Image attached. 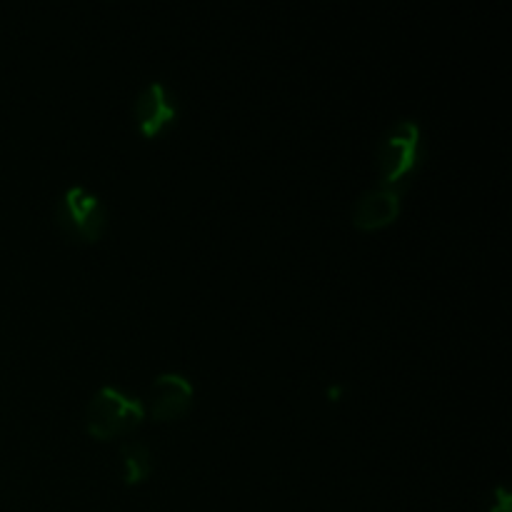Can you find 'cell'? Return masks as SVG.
<instances>
[{
    "mask_svg": "<svg viewBox=\"0 0 512 512\" xmlns=\"http://www.w3.org/2000/svg\"><path fill=\"white\" fill-rule=\"evenodd\" d=\"M193 383L185 375L163 373L150 385V415L158 423H170L188 413L193 405Z\"/></svg>",
    "mask_w": 512,
    "mask_h": 512,
    "instance_id": "5",
    "label": "cell"
},
{
    "mask_svg": "<svg viewBox=\"0 0 512 512\" xmlns=\"http://www.w3.org/2000/svg\"><path fill=\"white\" fill-rule=\"evenodd\" d=\"M400 203H403V190L378 185L358 198L353 208V225L358 230L388 228L390 223L398 220Z\"/></svg>",
    "mask_w": 512,
    "mask_h": 512,
    "instance_id": "6",
    "label": "cell"
},
{
    "mask_svg": "<svg viewBox=\"0 0 512 512\" xmlns=\"http://www.w3.org/2000/svg\"><path fill=\"white\" fill-rule=\"evenodd\" d=\"M123 465H125V485H138L150 478L153 473V455L145 443L123 445Z\"/></svg>",
    "mask_w": 512,
    "mask_h": 512,
    "instance_id": "7",
    "label": "cell"
},
{
    "mask_svg": "<svg viewBox=\"0 0 512 512\" xmlns=\"http://www.w3.org/2000/svg\"><path fill=\"white\" fill-rule=\"evenodd\" d=\"M133 118L140 135L155 138L178 120V105L163 83H150L133 105Z\"/></svg>",
    "mask_w": 512,
    "mask_h": 512,
    "instance_id": "4",
    "label": "cell"
},
{
    "mask_svg": "<svg viewBox=\"0 0 512 512\" xmlns=\"http://www.w3.org/2000/svg\"><path fill=\"white\" fill-rule=\"evenodd\" d=\"M512 510V500H510V493L503 488V485H498V488L493 490V498H490L488 508L485 512H510Z\"/></svg>",
    "mask_w": 512,
    "mask_h": 512,
    "instance_id": "8",
    "label": "cell"
},
{
    "mask_svg": "<svg viewBox=\"0 0 512 512\" xmlns=\"http://www.w3.org/2000/svg\"><path fill=\"white\" fill-rule=\"evenodd\" d=\"M58 225L78 243H98L108 228V213L100 198L90 190L73 185L58 203Z\"/></svg>",
    "mask_w": 512,
    "mask_h": 512,
    "instance_id": "3",
    "label": "cell"
},
{
    "mask_svg": "<svg viewBox=\"0 0 512 512\" xmlns=\"http://www.w3.org/2000/svg\"><path fill=\"white\" fill-rule=\"evenodd\" d=\"M375 158H378L380 185L405 193L423 158V135L418 120L405 118L395 123L380 140Z\"/></svg>",
    "mask_w": 512,
    "mask_h": 512,
    "instance_id": "1",
    "label": "cell"
},
{
    "mask_svg": "<svg viewBox=\"0 0 512 512\" xmlns=\"http://www.w3.org/2000/svg\"><path fill=\"white\" fill-rule=\"evenodd\" d=\"M143 418L145 408L138 398H130L115 388H100L85 410V430L95 440L120 438L140 428Z\"/></svg>",
    "mask_w": 512,
    "mask_h": 512,
    "instance_id": "2",
    "label": "cell"
}]
</instances>
